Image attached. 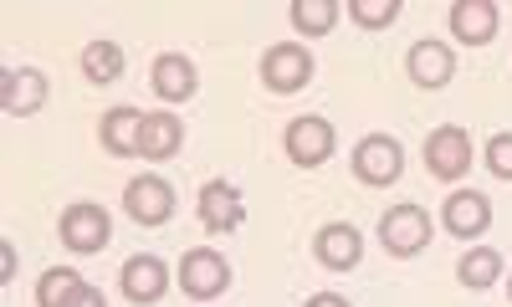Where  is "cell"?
<instances>
[{
	"instance_id": "6da1fadb",
	"label": "cell",
	"mask_w": 512,
	"mask_h": 307,
	"mask_svg": "<svg viewBox=\"0 0 512 307\" xmlns=\"http://www.w3.org/2000/svg\"><path fill=\"white\" fill-rule=\"evenodd\" d=\"M57 236H62V246H67L72 256H98V251H108V241H113V215H108L103 205H93V200H77V205L62 210Z\"/></svg>"
},
{
	"instance_id": "7a4b0ae2",
	"label": "cell",
	"mask_w": 512,
	"mask_h": 307,
	"mask_svg": "<svg viewBox=\"0 0 512 307\" xmlns=\"http://www.w3.org/2000/svg\"><path fill=\"white\" fill-rule=\"evenodd\" d=\"M431 215H425L420 205H390V210H384L379 215V246L384 251H390L395 261H410V256H420L425 246H431Z\"/></svg>"
},
{
	"instance_id": "3957f363",
	"label": "cell",
	"mask_w": 512,
	"mask_h": 307,
	"mask_svg": "<svg viewBox=\"0 0 512 307\" xmlns=\"http://www.w3.org/2000/svg\"><path fill=\"white\" fill-rule=\"evenodd\" d=\"M425 174L441 180V185L466 180V174H472V134L456 128V123L431 128V139H425Z\"/></svg>"
},
{
	"instance_id": "277c9868",
	"label": "cell",
	"mask_w": 512,
	"mask_h": 307,
	"mask_svg": "<svg viewBox=\"0 0 512 307\" xmlns=\"http://www.w3.org/2000/svg\"><path fill=\"white\" fill-rule=\"evenodd\" d=\"M313 72H318V62H313V52L303 47V41H277V47H267V57H262V82L277 98L303 93V87L313 82Z\"/></svg>"
},
{
	"instance_id": "5b68a950",
	"label": "cell",
	"mask_w": 512,
	"mask_h": 307,
	"mask_svg": "<svg viewBox=\"0 0 512 307\" xmlns=\"http://www.w3.org/2000/svg\"><path fill=\"white\" fill-rule=\"evenodd\" d=\"M231 282H236V272H231V261H226L221 251H210V246L185 251V261H180V292H185V297L216 302V297L231 292Z\"/></svg>"
},
{
	"instance_id": "8992f818",
	"label": "cell",
	"mask_w": 512,
	"mask_h": 307,
	"mask_svg": "<svg viewBox=\"0 0 512 307\" xmlns=\"http://www.w3.org/2000/svg\"><path fill=\"white\" fill-rule=\"evenodd\" d=\"M354 180L369 185V190H384V185H395L400 174H405V149L395 134H369L354 144Z\"/></svg>"
},
{
	"instance_id": "52a82bcc",
	"label": "cell",
	"mask_w": 512,
	"mask_h": 307,
	"mask_svg": "<svg viewBox=\"0 0 512 307\" xmlns=\"http://www.w3.org/2000/svg\"><path fill=\"white\" fill-rule=\"evenodd\" d=\"M175 190H169V180H159V174H139V180L123 185V210L128 221L144 226V231H159L169 226V215H175Z\"/></svg>"
},
{
	"instance_id": "ba28073f",
	"label": "cell",
	"mask_w": 512,
	"mask_h": 307,
	"mask_svg": "<svg viewBox=\"0 0 512 307\" xmlns=\"http://www.w3.org/2000/svg\"><path fill=\"white\" fill-rule=\"evenodd\" d=\"M282 144H287V159H292L297 169H318V164L333 159L338 134H333V123H328V118L308 113V118H292V123H287Z\"/></svg>"
},
{
	"instance_id": "9c48e42d",
	"label": "cell",
	"mask_w": 512,
	"mask_h": 307,
	"mask_svg": "<svg viewBox=\"0 0 512 307\" xmlns=\"http://www.w3.org/2000/svg\"><path fill=\"white\" fill-rule=\"evenodd\" d=\"M195 215H200L205 236H231V231L246 221V200H241V190H236V185H226V180H210V185H200Z\"/></svg>"
},
{
	"instance_id": "30bf717a",
	"label": "cell",
	"mask_w": 512,
	"mask_h": 307,
	"mask_svg": "<svg viewBox=\"0 0 512 307\" xmlns=\"http://www.w3.org/2000/svg\"><path fill=\"white\" fill-rule=\"evenodd\" d=\"M313 261L323 272H354L364 261V236L354 226H344V221H328L313 236Z\"/></svg>"
},
{
	"instance_id": "8fae6325",
	"label": "cell",
	"mask_w": 512,
	"mask_h": 307,
	"mask_svg": "<svg viewBox=\"0 0 512 307\" xmlns=\"http://www.w3.org/2000/svg\"><path fill=\"white\" fill-rule=\"evenodd\" d=\"M149 87L159 103H190L195 87H200V72L185 52H159L154 67H149Z\"/></svg>"
},
{
	"instance_id": "7c38bea8",
	"label": "cell",
	"mask_w": 512,
	"mask_h": 307,
	"mask_svg": "<svg viewBox=\"0 0 512 307\" xmlns=\"http://www.w3.org/2000/svg\"><path fill=\"white\" fill-rule=\"evenodd\" d=\"M47 103V72L41 67H6L0 72V108L11 118H31Z\"/></svg>"
},
{
	"instance_id": "4fadbf2b",
	"label": "cell",
	"mask_w": 512,
	"mask_h": 307,
	"mask_svg": "<svg viewBox=\"0 0 512 307\" xmlns=\"http://www.w3.org/2000/svg\"><path fill=\"white\" fill-rule=\"evenodd\" d=\"M118 287H123V297L134 302V307H154L164 292H169V267L159 256H128L123 261V272H118Z\"/></svg>"
},
{
	"instance_id": "5bb4252c",
	"label": "cell",
	"mask_w": 512,
	"mask_h": 307,
	"mask_svg": "<svg viewBox=\"0 0 512 307\" xmlns=\"http://www.w3.org/2000/svg\"><path fill=\"white\" fill-rule=\"evenodd\" d=\"M451 21V36L461 41V47H487V41H497L502 31V11L492 6V0H456V6L446 11Z\"/></svg>"
},
{
	"instance_id": "9a60e30c",
	"label": "cell",
	"mask_w": 512,
	"mask_h": 307,
	"mask_svg": "<svg viewBox=\"0 0 512 307\" xmlns=\"http://www.w3.org/2000/svg\"><path fill=\"white\" fill-rule=\"evenodd\" d=\"M441 226H446L456 241H477V236L492 226V200L477 195V190H451L446 205H441Z\"/></svg>"
},
{
	"instance_id": "2e32d148",
	"label": "cell",
	"mask_w": 512,
	"mask_h": 307,
	"mask_svg": "<svg viewBox=\"0 0 512 307\" xmlns=\"http://www.w3.org/2000/svg\"><path fill=\"white\" fill-rule=\"evenodd\" d=\"M405 72L415 87H425V93H441V87L456 77V57L446 41H415L410 57H405Z\"/></svg>"
},
{
	"instance_id": "e0dca14e",
	"label": "cell",
	"mask_w": 512,
	"mask_h": 307,
	"mask_svg": "<svg viewBox=\"0 0 512 307\" xmlns=\"http://www.w3.org/2000/svg\"><path fill=\"white\" fill-rule=\"evenodd\" d=\"M180 144H185V123H180L175 108L144 113V123H139V154H144V159L164 164V159H175V154H180Z\"/></svg>"
},
{
	"instance_id": "ac0fdd59",
	"label": "cell",
	"mask_w": 512,
	"mask_h": 307,
	"mask_svg": "<svg viewBox=\"0 0 512 307\" xmlns=\"http://www.w3.org/2000/svg\"><path fill=\"white\" fill-rule=\"evenodd\" d=\"M139 123H144V113H139L134 103L108 108L103 123H98V144H103L113 159H134V154H139Z\"/></svg>"
},
{
	"instance_id": "d6986e66",
	"label": "cell",
	"mask_w": 512,
	"mask_h": 307,
	"mask_svg": "<svg viewBox=\"0 0 512 307\" xmlns=\"http://www.w3.org/2000/svg\"><path fill=\"white\" fill-rule=\"evenodd\" d=\"M338 0H292L287 6V21H292V31L297 36H328L333 26H338Z\"/></svg>"
},
{
	"instance_id": "ffe728a7",
	"label": "cell",
	"mask_w": 512,
	"mask_h": 307,
	"mask_svg": "<svg viewBox=\"0 0 512 307\" xmlns=\"http://www.w3.org/2000/svg\"><path fill=\"white\" fill-rule=\"evenodd\" d=\"M497 277H502V256H497L492 246H472V251L456 261V282H461L466 292H487Z\"/></svg>"
},
{
	"instance_id": "44dd1931",
	"label": "cell",
	"mask_w": 512,
	"mask_h": 307,
	"mask_svg": "<svg viewBox=\"0 0 512 307\" xmlns=\"http://www.w3.org/2000/svg\"><path fill=\"white\" fill-rule=\"evenodd\" d=\"M82 77L93 87H113L123 77V47L118 41H88V47H82Z\"/></svg>"
},
{
	"instance_id": "7402d4cb",
	"label": "cell",
	"mask_w": 512,
	"mask_h": 307,
	"mask_svg": "<svg viewBox=\"0 0 512 307\" xmlns=\"http://www.w3.org/2000/svg\"><path fill=\"white\" fill-rule=\"evenodd\" d=\"M88 287L77 267H47L36 282V307H72V297Z\"/></svg>"
},
{
	"instance_id": "603a6c76",
	"label": "cell",
	"mask_w": 512,
	"mask_h": 307,
	"mask_svg": "<svg viewBox=\"0 0 512 307\" xmlns=\"http://www.w3.org/2000/svg\"><path fill=\"white\" fill-rule=\"evenodd\" d=\"M349 21L364 31H384L400 21V0H349Z\"/></svg>"
},
{
	"instance_id": "cb8c5ba5",
	"label": "cell",
	"mask_w": 512,
	"mask_h": 307,
	"mask_svg": "<svg viewBox=\"0 0 512 307\" xmlns=\"http://www.w3.org/2000/svg\"><path fill=\"white\" fill-rule=\"evenodd\" d=\"M487 169L502 185H512V134H492L487 139Z\"/></svg>"
},
{
	"instance_id": "d4e9b609",
	"label": "cell",
	"mask_w": 512,
	"mask_h": 307,
	"mask_svg": "<svg viewBox=\"0 0 512 307\" xmlns=\"http://www.w3.org/2000/svg\"><path fill=\"white\" fill-rule=\"evenodd\" d=\"M0 282H16V246L0 241Z\"/></svg>"
},
{
	"instance_id": "484cf974",
	"label": "cell",
	"mask_w": 512,
	"mask_h": 307,
	"mask_svg": "<svg viewBox=\"0 0 512 307\" xmlns=\"http://www.w3.org/2000/svg\"><path fill=\"white\" fill-rule=\"evenodd\" d=\"M303 307H354V302H349V297H338V292H313Z\"/></svg>"
},
{
	"instance_id": "4316f807",
	"label": "cell",
	"mask_w": 512,
	"mask_h": 307,
	"mask_svg": "<svg viewBox=\"0 0 512 307\" xmlns=\"http://www.w3.org/2000/svg\"><path fill=\"white\" fill-rule=\"evenodd\" d=\"M72 307H108V297H103L98 287H82V292L72 297Z\"/></svg>"
},
{
	"instance_id": "83f0119b",
	"label": "cell",
	"mask_w": 512,
	"mask_h": 307,
	"mask_svg": "<svg viewBox=\"0 0 512 307\" xmlns=\"http://www.w3.org/2000/svg\"><path fill=\"white\" fill-rule=\"evenodd\" d=\"M507 297H512V282H507Z\"/></svg>"
}]
</instances>
